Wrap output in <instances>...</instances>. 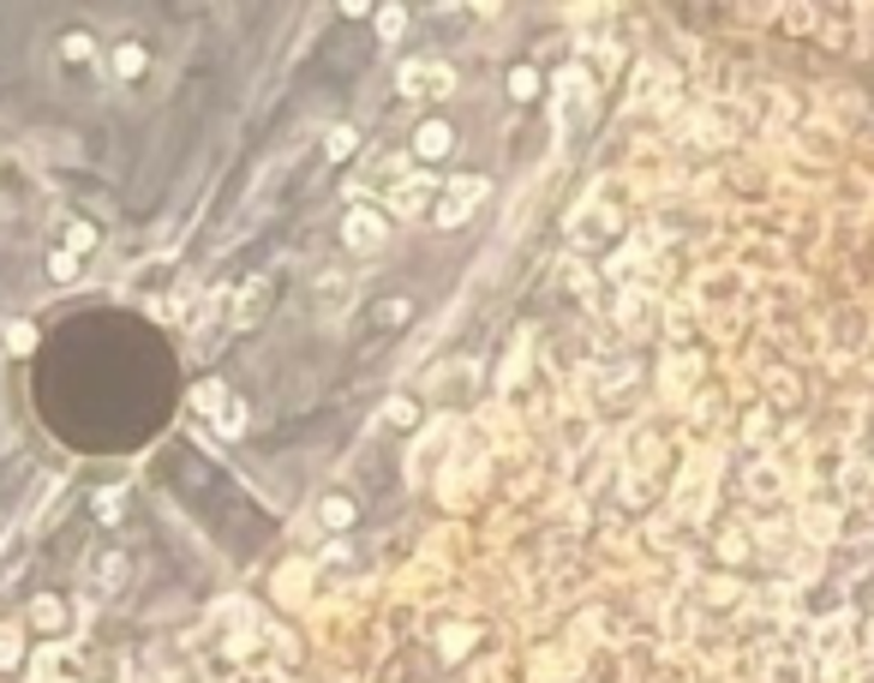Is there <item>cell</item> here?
I'll return each mask as SVG.
<instances>
[{
	"instance_id": "52a82bcc",
	"label": "cell",
	"mask_w": 874,
	"mask_h": 683,
	"mask_svg": "<svg viewBox=\"0 0 874 683\" xmlns=\"http://www.w3.org/2000/svg\"><path fill=\"white\" fill-rule=\"evenodd\" d=\"M264 300H270V282H246V288H240V306H234L240 331H252V324L264 319Z\"/></svg>"
},
{
	"instance_id": "7a4b0ae2",
	"label": "cell",
	"mask_w": 874,
	"mask_h": 683,
	"mask_svg": "<svg viewBox=\"0 0 874 683\" xmlns=\"http://www.w3.org/2000/svg\"><path fill=\"white\" fill-rule=\"evenodd\" d=\"M479 198H486V181H479V174H467V181H450L438 193V210H432V222L438 228H462L467 217H474V205Z\"/></svg>"
},
{
	"instance_id": "9a60e30c",
	"label": "cell",
	"mask_w": 874,
	"mask_h": 683,
	"mask_svg": "<svg viewBox=\"0 0 874 683\" xmlns=\"http://www.w3.org/2000/svg\"><path fill=\"white\" fill-rule=\"evenodd\" d=\"M324 150H329V162H341V157L353 150V126H336V132L324 138Z\"/></svg>"
},
{
	"instance_id": "d6986e66",
	"label": "cell",
	"mask_w": 874,
	"mask_h": 683,
	"mask_svg": "<svg viewBox=\"0 0 874 683\" xmlns=\"http://www.w3.org/2000/svg\"><path fill=\"white\" fill-rule=\"evenodd\" d=\"M324 522H329V528H348V522H353V503H348V498H329V503H324Z\"/></svg>"
},
{
	"instance_id": "277c9868",
	"label": "cell",
	"mask_w": 874,
	"mask_h": 683,
	"mask_svg": "<svg viewBox=\"0 0 874 683\" xmlns=\"http://www.w3.org/2000/svg\"><path fill=\"white\" fill-rule=\"evenodd\" d=\"M389 205H396L401 217H420L426 205H438V193H432V181H426V174H408V181L389 193Z\"/></svg>"
},
{
	"instance_id": "cb8c5ba5",
	"label": "cell",
	"mask_w": 874,
	"mask_h": 683,
	"mask_svg": "<svg viewBox=\"0 0 874 683\" xmlns=\"http://www.w3.org/2000/svg\"><path fill=\"white\" fill-rule=\"evenodd\" d=\"M84 246H96V234H91L84 222H72V246H67V252H84Z\"/></svg>"
},
{
	"instance_id": "2e32d148",
	"label": "cell",
	"mask_w": 874,
	"mask_h": 683,
	"mask_svg": "<svg viewBox=\"0 0 874 683\" xmlns=\"http://www.w3.org/2000/svg\"><path fill=\"white\" fill-rule=\"evenodd\" d=\"M7 348H12V354H31V348H36V331H31V324H7Z\"/></svg>"
},
{
	"instance_id": "8fae6325",
	"label": "cell",
	"mask_w": 874,
	"mask_h": 683,
	"mask_svg": "<svg viewBox=\"0 0 874 683\" xmlns=\"http://www.w3.org/2000/svg\"><path fill=\"white\" fill-rule=\"evenodd\" d=\"M217 426H222V432H228V438H234V432H240V426H246V408H240V396H228V402H222V408H217Z\"/></svg>"
},
{
	"instance_id": "5b68a950",
	"label": "cell",
	"mask_w": 874,
	"mask_h": 683,
	"mask_svg": "<svg viewBox=\"0 0 874 683\" xmlns=\"http://www.w3.org/2000/svg\"><path fill=\"white\" fill-rule=\"evenodd\" d=\"M581 103H587V79L581 72H563V91H557V126H575L581 120Z\"/></svg>"
},
{
	"instance_id": "3957f363",
	"label": "cell",
	"mask_w": 874,
	"mask_h": 683,
	"mask_svg": "<svg viewBox=\"0 0 874 683\" xmlns=\"http://www.w3.org/2000/svg\"><path fill=\"white\" fill-rule=\"evenodd\" d=\"M341 240H348V252H377L384 246V217H377V210H365V205H353L348 217H341Z\"/></svg>"
},
{
	"instance_id": "7402d4cb",
	"label": "cell",
	"mask_w": 874,
	"mask_h": 683,
	"mask_svg": "<svg viewBox=\"0 0 874 683\" xmlns=\"http://www.w3.org/2000/svg\"><path fill=\"white\" fill-rule=\"evenodd\" d=\"M31 617H36V624L55 629V624H60V605H55V600H36V605H31Z\"/></svg>"
},
{
	"instance_id": "ffe728a7",
	"label": "cell",
	"mask_w": 874,
	"mask_h": 683,
	"mask_svg": "<svg viewBox=\"0 0 874 683\" xmlns=\"http://www.w3.org/2000/svg\"><path fill=\"white\" fill-rule=\"evenodd\" d=\"M510 91H515V96H534V91H539V72H534V67L510 72Z\"/></svg>"
},
{
	"instance_id": "e0dca14e",
	"label": "cell",
	"mask_w": 874,
	"mask_h": 683,
	"mask_svg": "<svg viewBox=\"0 0 874 683\" xmlns=\"http://www.w3.org/2000/svg\"><path fill=\"white\" fill-rule=\"evenodd\" d=\"M193 402H198L205 414H217L222 402H228V390H222V384H198V390H193Z\"/></svg>"
},
{
	"instance_id": "ac0fdd59",
	"label": "cell",
	"mask_w": 874,
	"mask_h": 683,
	"mask_svg": "<svg viewBox=\"0 0 874 683\" xmlns=\"http://www.w3.org/2000/svg\"><path fill=\"white\" fill-rule=\"evenodd\" d=\"M384 420H389V426H413V420H420V408L396 396V402H389V408H384Z\"/></svg>"
},
{
	"instance_id": "603a6c76",
	"label": "cell",
	"mask_w": 874,
	"mask_h": 683,
	"mask_svg": "<svg viewBox=\"0 0 874 683\" xmlns=\"http://www.w3.org/2000/svg\"><path fill=\"white\" fill-rule=\"evenodd\" d=\"M60 55H67V60H84V55H91V36H67V48H60Z\"/></svg>"
},
{
	"instance_id": "8992f818",
	"label": "cell",
	"mask_w": 874,
	"mask_h": 683,
	"mask_svg": "<svg viewBox=\"0 0 874 683\" xmlns=\"http://www.w3.org/2000/svg\"><path fill=\"white\" fill-rule=\"evenodd\" d=\"M450 144H455L450 126H443V120H426L420 138H413V157H426V162H432V157H450Z\"/></svg>"
},
{
	"instance_id": "30bf717a",
	"label": "cell",
	"mask_w": 874,
	"mask_h": 683,
	"mask_svg": "<svg viewBox=\"0 0 874 683\" xmlns=\"http://www.w3.org/2000/svg\"><path fill=\"white\" fill-rule=\"evenodd\" d=\"M318 306L329 312V319L348 306V276H324V282H318Z\"/></svg>"
},
{
	"instance_id": "4fadbf2b",
	"label": "cell",
	"mask_w": 874,
	"mask_h": 683,
	"mask_svg": "<svg viewBox=\"0 0 874 683\" xmlns=\"http://www.w3.org/2000/svg\"><path fill=\"white\" fill-rule=\"evenodd\" d=\"M401 24H408V12H401V7H377V36H384V43H389V36H401Z\"/></svg>"
},
{
	"instance_id": "6da1fadb",
	"label": "cell",
	"mask_w": 874,
	"mask_h": 683,
	"mask_svg": "<svg viewBox=\"0 0 874 683\" xmlns=\"http://www.w3.org/2000/svg\"><path fill=\"white\" fill-rule=\"evenodd\" d=\"M401 96H420V103H432V96H450L455 91V72L443 67V60H408V67L396 72Z\"/></svg>"
},
{
	"instance_id": "7c38bea8",
	"label": "cell",
	"mask_w": 874,
	"mask_h": 683,
	"mask_svg": "<svg viewBox=\"0 0 874 683\" xmlns=\"http://www.w3.org/2000/svg\"><path fill=\"white\" fill-rule=\"evenodd\" d=\"M96 581H103V588H120V581H126V558H120V552H108V558L96 564Z\"/></svg>"
},
{
	"instance_id": "9c48e42d",
	"label": "cell",
	"mask_w": 874,
	"mask_h": 683,
	"mask_svg": "<svg viewBox=\"0 0 874 683\" xmlns=\"http://www.w3.org/2000/svg\"><path fill=\"white\" fill-rule=\"evenodd\" d=\"M144 67H150V55H144L138 43H120V48H114V72H120V79H138Z\"/></svg>"
},
{
	"instance_id": "44dd1931",
	"label": "cell",
	"mask_w": 874,
	"mask_h": 683,
	"mask_svg": "<svg viewBox=\"0 0 874 683\" xmlns=\"http://www.w3.org/2000/svg\"><path fill=\"white\" fill-rule=\"evenodd\" d=\"M12 660H19V629L0 624V665H12Z\"/></svg>"
},
{
	"instance_id": "ba28073f",
	"label": "cell",
	"mask_w": 874,
	"mask_h": 683,
	"mask_svg": "<svg viewBox=\"0 0 874 683\" xmlns=\"http://www.w3.org/2000/svg\"><path fill=\"white\" fill-rule=\"evenodd\" d=\"M749 491H755V498H779V491H784V474H779L772 462H755V467H749Z\"/></svg>"
},
{
	"instance_id": "5bb4252c",
	"label": "cell",
	"mask_w": 874,
	"mask_h": 683,
	"mask_svg": "<svg viewBox=\"0 0 874 683\" xmlns=\"http://www.w3.org/2000/svg\"><path fill=\"white\" fill-rule=\"evenodd\" d=\"M48 270H55V282H72V276H79V252H67V246H60L55 258H48Z\"/></svg>"
}]
</instances>
